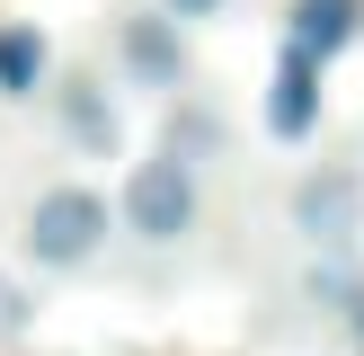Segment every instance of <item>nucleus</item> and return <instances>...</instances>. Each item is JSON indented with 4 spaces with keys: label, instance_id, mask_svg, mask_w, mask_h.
<instances>
[{
    "label": "nucleus",
    "instance_id": "obj_1",
    "mask_svg": "<svg viewBox=\"0 0 364 356\" xmlns=\"http://www.w3.org/2000/svg\"><path fill=\"white\" fill-rule=\"evenodd\" d=\"M98 241H107V196H89V187L36 196V214H27V258L36 267H80Z\"/></svg>",
    "mask_w": 364,
    "mask_h": 356
},
{
    "label": "nucleus",
    "instance_id": "obj_2",
    "mask_svg": "<svg viewBox=\"0 0 364 356\" xmlns=\"http://www.w3.org/2000/svg\"><path fill=\"white\" fill-rule=\"evenodd\" d=\"M124 223H134L142 241H178V231L196 223V178H187V160H142L134 187H124Z\"/></svg>",
    "mask_w": 364,
    "mask_h": 356
},
{
    "label": "nucleus",
    "instance_id": "obj_3",
    "mask_svg": "<svg viewBox=\"0 0 364 356\" xmlns=\"http://www.w3.org/2000/svg\"><path fill=\"white\" fill-rule=\"evenodd\" d=\"M294 223L311 231L320 249H347L355 231H364V178H355V169H320V178H302V187H294Z\"/></svg>",
    "mask_w": 364,
    "mask_h": 356
},
{
    "label": "nucleus",
    "instance_id": "obj_4",
    "mask_svg": "<svg viewBox=\"0 0 364 356\" xmlns=\"http://www.w3.org/2000/svg\"><path fill=\"white\" fill-rule=\"evenodd\" d=\"M311 116H320V63L302 45H284V63H276V98H267V125H276L284 142H302L311 134Z\"/></svg>",
    "mask_w": 364,
    "mask_h": 356
},
{
    "label": "nucleus",
    "instance_id": "obj_5",
    "mask_svg": "<svg viewBox=\"0 0 364 356\" xmlns=\"http://www.w3.org/2000/svg\"><path fill=\"white\" fill-rule=\"evenodd\" d=\"M347 36H355V0H294V45L311 63H329Z\"/></svg>",
    "mask_w": 364,
    "mask_h": 356
},
{
    "label": "nucleus",
    "instance_id": "obj_6",
    "mask_svg": "<svg viewBox=\"0 0 364 356\" xmlns=\"http://www.w3.org/2000/svg\"><path fill=\"white\" fill-rule=\"evenodd\" d=\"M36 80H45V36L36 27H0V89L9 98H36Z\"/></svg>",
    "mask_w": 364,
    "mask_h": 356
},
{
    "label": "nucleus",
    "instance_id": "obj_7",
    "mask_svg": "<svg viewBox=\"0 0 364 356\" xmlns=\"http://www.w3.org/2000/svg\"><path fill=\"white\" fill-rule=\"evenodd\" d=\"M124 63H134L142 80H178V36L160 27V18H134V27H124Z\"/></svg>",
    "mask_w": 364,
    "mask_h": 356
},
{
    "label": "nucleus",
    "instance_id": "obj_8",
    "mask_svg": "<svg viewBox=\"0 0 364 356\" xmlns=\"http://www.w3.org/2000/svg\"><path fill=\"white\" fill-rule=\"evenodd\" d=\"M63 116H71V134H80L89 152H107V142H116V107L98 98V80H71V89H63Z\"/></svg>",
    "mask_w": 364,
    "mask_h": 356
},
{
    "label": "nucleus",
    "instance_id": "obj_9",
    "mask_svg": "<svg viewBox=\"0 0 364 356\" xmlns=\"http://www.w3.org/2000/svg\"><path fill=\"white\" fill-rule=\"evenodd\" d=\"M18 312H27V303H18V285H0V338L18 330Z\"/></svg>",
    "mask_w": 364,
    "mask_h": 356
},
{
    "label": "nucleus",
    "instance_id": "obj_10",
    "mask_svg": "<svg viewBox=\"0 0 364 356\" xmlns=\"http://www.w3.org/2000/svg\"><path fill=\"white\" fill-rule=\"evenodd\" d=\"M338 312H347V320H355V347H364V285H355V294H347V303H338Z\"/></svg>",
    "mask_w": 364,
    "mask_h": 356
},
{
    "label": "nucleus",
    "instance_id": "obj_11",
    "mask_svg": "<svg viewBox=\"0 0 364 356\" xmlns=\"http://www.w3.org/2000/svg\"><path fill=\"white\" fill-rule=\"evenodd\" d=\"M169 9H178V18H213L223 0H169Z\"/></svg>",
    "mask_w": 364,
    "mask_h": 356
}]
</instances>
